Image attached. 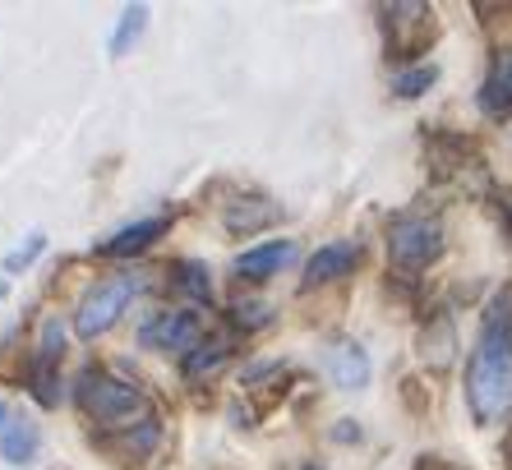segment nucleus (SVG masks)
I'll list each match as a JSON object with an SVG mask.
<instances>
[{
	"instance_id": "obj_1",
	"label": "nucleus",
	"mask_w": 512,
	"mask_h": 470,
	"mask_svg": "<svg viewBox=\"0 0 512 470\" xmlns=\"http://www.w3.org/2000/svg\"><path fill=\"white\" fill-rule=\"evenodd\" d=\"M466 401L480 424H494L512 406V314L508 300H494L485 328L466 365Z\"/></svg>"
},
{
	"instance_id": "obj_2",
	"label": "nucleus",
	"mask_w": 512,
	"mask_h": 470,
	"mask_svg": "<svg viewBox=\"0 0 512 470\" xmlns=\"http://www.w3.org/2000/svg\"><path fill=\"white\" fill-rule=\"evenodd\" d=\"M74 406H79L84 420L97 424L102 434H120V429L148 420V397H143L139 383L116 378L102 365L79 369V378H74Z\"/></svg>"
},
{
	"instance_id": "obj_3",
	"label": "nucleus",
	"mask_w": 512,
	"mask_h": 470,
	"mask_svg": "<svg viewBox=\"0 0 512 470\" xmlns=\"http://www.w3.org/2000/svg\"><path fill=\"white\" fill-rule=\"evenodd\" d=\"M143 291H148V282H143L139 272H116V277L93 282L84 291V300H79V309H74V332L84 341L107 337V332L120 323V314H125Z\"/></svg>"
},
{
	"instance_id": "obj_4",
	"label": "nucleus",
	"mask_w": 512,
	"mask_h": 470,
	"mask_svg": "<svg viewBox=\"0 0 512 470\" xmlns=\"http://www.w3.org/2000/svg\"><path fill=\"white\" fill-rule=\"evenodd\" d=\"M443 254V226L434 217H397L388 226V259L397 272H425Z\"/></svg>"
},
{
	"instance_id": "obj_5",
	"label": "nucleus",
	"mask_w": 512,
	"mask_h": 470,
	"mask_svg": "<svg viewBox=\"0 0 512 470\" xmlns=\"http://www.w3.org/2000/svg\"><path fill=\"white\" fill-rule=\"evenodd\" d=\"M383 33H388V56L411 60L434 42L439 24H434V10L420 5V0H402V5H383Z\"/></svg>"
},
{
	"instance_id": "obj_6",
	"label": "nucleus",
	"mask_w": 512,
	"mask_h": 470,
	"mask_svg": "<svg viewBox=\"0 0 512 470\" xmlns=\"http://www.w3.org/2000/svg\"><path fill=\"white\" fill-rule=\"evenodd\" d=\"M60 355H65V323L60 314H47L37 328L33 360H28V388L37 406H60Z\"/></svg>"
},
{
	"instance_id": "obj_7",
	"label": "nucleus",
	"mask_w": 512,
	"mask_h": 470,
	"mask_svg": "<svg viewBox=\"0 0 512 470\" xmlns=\"http://www.w3.org/2000/svg\"><path fill=\"white\" fill-rule=\"evenodd\" d=\"M199 341H203V323H199V314H190V309H167V314H153L139 328V346H148V351L190 355Z\"/></svg>"
},
{
	"instance_id": "obj_8",
	"label": "nucleus",
	"mask_w": 512,
	"mask_h": 470,
	"mask_svg": "<svg viewBox=\"0 0 512 470\" xmlns=\"http://www.w3.org/2000/svg\"><path fill=\"white\" fill-rule=\"evenodd\" d=\"M93 443H97V452L111 457L116 466H139V461H148L157 452V443H162V424H157V415H148V420L130 424V429H120V434H97Z\"/></svg>"
},
{
	"instance_id": "obj_9",
	"label": "nucleus",
	"mask_w": 512,
	"mask_h": 470,
	"mask_svg": "<svg viewBox=\"0 0 512 470\" xmlns=\"http://www.w3.org/2000/svg\"><path fill=\"white\" fill-rule=\"evenodd\" d=\"M360 263V245L356 240H333L310 254L305 263V286H323V282H337V277H351Z\"/></svg>"
},
{
	"instance_id": "obj_10",
	"label": "nucleus",
	"mask_w": 512,
	"mask_h": 470,
	"mask_svg": "<svg viewBox=\"0 0 512 470\" xmlns=\"http://www.w3.org/2000/svg\"><path fill=\"white\" fill-rule=\"evenodd\" d=\"M167 231H171V217H143V222H130V226H120L116 235H107V240L97 245V254H107V259H134V254H143V249L153 245V240H162Z\"/></svg>"
},
{
	"instance_id": "obj_11",
	"label": "nucleus",
	"mask_w": 512,
	"mask_h": 470,
	"mask_svg": "<svg viewBox=\"0 0 512 470\" xmlns=\"http://www.w3.org/2000/svg\"><path fill=\"white\" fill-rule=\"evenodd\" d=\"M291 259H296V245H291V240H263V245L245 249L236 259V277L240 282H268V277H277Z\"/></svg>"
},
{
	"instance_id": "obj_12",
	"label": "nucleus",
	"mask_w": 512,
	"mask_h": 470,
	"mask_svg": "<svg viewBox=\"0 0 512 470\" xmlns=\"http://www.w3.org/2000/svg\"><path fill=\"white\" fill-rule=\"evenodd\" d=\"M328 374H333V383L346 392L365 388V383H370V355L360 351L356 341H333V346H328Z\"/></svg>"
},
{
	"instance_id": "obj_13",
	"label": "nucleus",
	"mask_w": 512,
	"mask_h": 470,
	"mask_svg": "<svg viewBox=\"0 0 512 470\" xmlns=\"http://www.w3.org/2000/svg\"><path fill=\"white\" fill-rule=\"evenodd\" d=\"M277 217H282V208H277L273 199H236L222 208V226H227L231 235H254V231H263V226H273Z\"/></svg>"
},
{
	"instance_id": "obj_14",
	"label": "nucleus",
	"mask_w": 512,
	"mask_h": 470,
	"mask_svg": "<svg viewBox=\"0 0 512 470\" xmlns=\"http://www.w3.org/2000/svg\"><path fill=\"white\" fill-rule=\"evenodd\" d=\"M480 106H485L489 116H508L512 111V47H503L489 65V79L480 88Z\"/></svg>"
},
{
	"instance_id": "obj_15",
	"label": "nucleus",
	"mask_w": 512,
	"mask_h": 470,
	"mask_svg": "<svg viewBox=\"0 0 512 470\" xmlns=\"http://www.w3.org/2000/svg\"><path fill=\"white\" fill-rule=\"evenodd\" d=\"M37 447H42V429L33 420H14L0 429V457L10 466H28L37 457Z\"/></svg>"
},
{
	"instance_id": "obj_16",
	"label": "nucleus",
	"mask_w": 512,
	"mask_h": 470,
	"mask_svg": "<svg viewBox=\"0 0 512 470\" xmlns=\"http://www.w3.org/2000/svg\"><path fill=\"white\" fill-rule=\"evenodd\" d=\"M227 360H231V346L227 341H199L190 355H185V383H208V378H217L222 369H227Z\"/></svg>"
},
{
	"instance_id": "obj_17",
	"label": "nucleus",
	"mask_w": 512,
	"mask_h": 470,
	"mask_svg": "<svg viewBox=\"0 0 512 470\" xmlns=\"http://www.w3.org/2000/svg\"><path fill=\"white\" fill-rule=\"evenodd\" d=\"M171 277H176V291H185L194 305H213V272L203 268L199 259L171 263Z\"/></svg>"
},
{
	"instance_id": "obj_18",
	"label": "nucleus",
	"mask_w": 512,
	"mask_h": 470,
	"mask_svg": "<svg viewBox=\"0 0 512 470\" xmlns=\"http://www.w3.org/2000/svg\"><path fill=\"white\" fill-rule=\"evenodd\" d=\"M143 28H148V5H125V10H120V19H116V33H111L107 51L120 60L143 37Z\"/></svg>"
},
{
	"instance_id": "obj_19",
	"label": "nucleus",
	"mask_w": 512,
	"mask_h": 470,
	"mask_svg": "<svg viewBox=\"0 0 512 470\" xmlns=\"http://www.w3.org/2000/svg\"><path fill=\"white\" fill-rule=\"evenodd\" d=\"M434 79H439V70H434V65H416V70L397 74L393 93L397 97H420V93H429V88H434Z\"/></svg>"
},
{
	"instance_id": "obj_20",
	"label": "nucleus",
	"mask_w": 512,
	"mask_h": 470,
	"mask_svg": "<svg viewBox=\"0 0 512 470\" xmlns=\"http://www.w3.org/2000/svg\"><path fill=\"white\" fill-rule=\"evenodd\" d=\"M231 323L245 332L268 328V323H273V309L263 305V300H236V305H231Z\"/></svg>"
},
{
	"instance_id": "obj_21",
	"label": "nucleus",
	"mask_w": 512,
	"mask_h": 470,
	"mask_svg": "<svg viewBox=\"0 0 512 470\" xmlns=\"http://www.w3.org/2000/svg\"><path fill=\"white\" fill-rule=\"evenodd\" d=\"M42 249H47V235H42V231L28 235V245H19L14 254H5V272H24V268H33Z\"/></svg>"
},
{
	"instance_id": "obj_22",
	"label": "nucleus",
	"mask_w": 512,
	"mask_h": 470,
	"mask_svg": "<svg viewBox=\"0 0 512 470\" xmlns=\"http://www.w3.org/2000/svg\"><path fill=\"white\" fill-rule=\"evenodd\" d=\"M5 420H10V406H5V401H0V429H5Z\"/></svg>"
},
{
	"instance_id": "obj_23",
	"label": "nucleus",
	"mask_w": 512,
	"mask_h": 470,
	"mask_svg": "<svg viewBox=\"0 0 512 470\" xmlns=\"http://www.w3.org/2000/svg\"><path fill=\"white\" fill-rule=\"evenodd\" d=\"M503 208H508V217H512V194H503Z\"/></svg>"
},
{
	"instance_id": "obj_24",
	"label": "nucleus",
	"mask_w": 512,
	"mask_h": 470,
	"mask_svg": "<svg viewBox=\"0 0 512 470\" xmlns=\"http://www.w3.org/2000/svg\"><path fill=\"white\" fill-rule=\"evenodd\" d=\"M0 300H5V282H0Z\"/></svg>"
},
{
	"instance_id": "obj_25",
	"label": "nucleus",
	"mask_w": 512,
	"mask_h": 470,
	"mask_svg": "<svg viewBox=\"0 0 512 470\" xmlns=\"http://www.w3.org/2000/svg\"><path fill=\"white\" fill-rule=\"evenodd\" d=\"M305 470H323V466H305Z\"/></svg>"
}]
</instances>
